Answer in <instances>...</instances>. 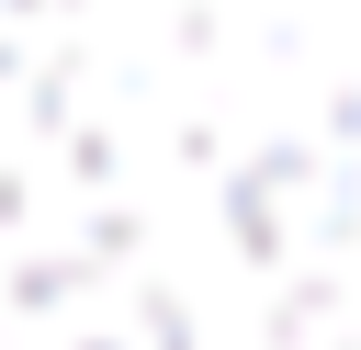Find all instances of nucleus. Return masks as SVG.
Segmentation results:
<instances>
[{"instance_id":"obj_1","label":"nucleus","mask_w":361,"mask_h":350,"mask_svg":"<svg viewBox=\"0 0 361 350\" xmlns=\"http://www.w3.org/2000/svg\"><path fill=\"white\" fill-rule=\"evenodd\" d=\"M0 350H361V0H0Z\"/></svg>"}]
</instances>
